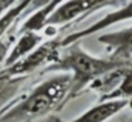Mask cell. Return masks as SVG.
<instances>
[{
	"mask_svg": "<svg viewBox=\"0 0 132 122\" xmlns=\"http://www.w3.org/2000/svg\"><path fill=\"white\" fill-rule=\"evenodd\" d=\"M122 65L132 64H123V62L115 61L109 57H95L84 50L80 43H75L72 45H68V48L63 54H58L55 61L47 65L41 72L70 74L71 85H70V91L65 99L67 104L72 98L82 94L95 78L114 70V68L122 67Z\"/></svg>",
	"mask_w": 132,
	"mask_h": 122,
	"instance_id": "1",
	"label": "cell"
},
{
	"mask_svg": "<svg viewBox=\"0 0 132 122\" xmlns=\"http://www.w3.org/2000/svg\"><path fill=\"white\" fill-rule=\"evenodd\" d=\"M71 85L70 74L57 72L33 88L27 95H20L14 105L0 116V122H23L40 118L65 105Z\"/></svg>",
	"mask_w": 132,
	"mask_h": 122,
	"instance_id": "2",
	"label": "cell"
},
{
	"mask_svg": "<svg viewBox=\"0 0 132 122\" xmlns=\"http://www.w3.org/2000/svg\"><path fill=\"white\" fill-rule=\"evenodd\" d=\"M60 54L57 40L41 43L34 51L27 54L17 62L3 67L0 70V77L6 78H27V75L33 74L36 70H38L43 65H50L55 61V58Z\"/></svg>",
	"mask_w": 132,
	"mask_h": 122,
	"instance_id": "3",
	"label": "cell"
},
{
	"mask_svg": "<svg viewBox=\"0 0 132 122\" xmlns=\"http://www.w3.org/2000/svg\"><path fill=\"white\" fill-rule=\"evenodd\" d=\"M119 3L117 2H71V0H65V2H58L51 14L48 16L46 21V27H54L57 28L58 26L71 23L72 20L80 19L84 14L92 13V11L102 9L105 6H117ZM44 27V28H46Z\"/></svg>",
	"mask_w": 132,
	"mask_h": 122,
	"instance_id": "4",
	"label": "cell"
},
{
	"mask_svg": "<svg viewBox=\"0 0 132 122\" xmlns=\"http://www.w3.org/2000/svg\"><path fill=\"white\" fill-rule=\"evenodd\" d=\"M132 16V2H125L123 3V7L117 9L115 11L104 16L100 21H95L92 23L89 27L84 28L81 31H77V33H71L68 34L67 37H64L63 40H57V44L58 48H64V47H68V45H72L75 43H80L82 38L91 36L94 33H100V31L105 30V28L111 27V26L117 24L118 21H122V20H129Z\"/></svg>",
	"mask_w": 132,
	"mask_h": 122,
	"instance_id": "5",
	"label": "cell"
},
{
	"mask_svg": "<svg viewBox=\"0 0 132 122\" xmlns=\"http://www.w3.org/2000/svg\"><path fill=\"white\" fill-rule=\"evenodd\" d=\"M98 41L102 43L109 51V58L123 64H132V28L126 27L121 31L106 33L98 37Z\"/></svg>",
	"mask_w": 132,
	"mask_h": 122,
	"instance_id": "6",
	"label": "cell"
},
{
	"mask_svg": "<svg viewBox=\"0 0 132 122\" xmlns=\"http://www.w3.org/2000/svg\"><path fill=\"white\" fill-rule=\"evenodd\" d=\"M129 107V101H108V102H98L94 107L88 108L85 112L80 116L71 119L68 122H105L106 119L112 118L121 112L122 109ZM61 122V121H60Z\"/></svg>",
	"mask_w": 132,
	"mask_h": 122,
	"instance_id": "7",
	"label": "cell"
},
{
	"mask_svg": "<svg viewBox=\"0 0 132 122\" xmlns=\"http://www.w3.org/2000/svg\"><path fill=\"white\" fill-rule=\"evenodd\" d=\"M132 65H122V67L114 68V70L108 71V72L100 75L98 78H95L91 84L87 87V91H94L100 95V98L106 96L109 92L115 90L121 82L123 81L128 74L132 72Z\"/></svg>",
	"mask_w": 132,
	"mask_h": 122,
	"instance_id": "8",
	"label": "cell"
},
{
	"mask_svg": "<svg viewBox=\"0 0 132 122\" xmlns=\"http://www.w3.org/2000/svg\"><path fill=\"white\" fill-rule=\"evenodd\" d=\"M41 43H43V36L40 33H31V31L20 33V37L17 40H14L13 45L10 47L3 65L4 67H9V65L17 62L19 60L26 57L27 54L34 51Z\"/></svg>",
	"mask_w": 132,
	"mask_h": 122,
	"instance_id": "9",
	"label": "cell"
},
{
	"mask_svg": "<svg viewBox=\"0 0 132 122\" xmlns=\"http://www.w3.org/2000/svg\"><path fill=\"white\" fill-rule=\"evenodd\" d=\"M58 2H46L43 6L34 9L31 16H29L23 21V24L19 28V33H26V31H31V33H40L46 27V21L48 19V16L51 14V11L54 10V7L57 6Z\"/></svg>",
	"mask_w": 132,
	"mask_h": 122,
	"instance_id": "10",
	"label": "cell"
},
{
	"mask_svg": "<svg viewBox=\"0 0 132 122\" xmlns=\"http://www.w3.org/2000/svg\"><path fill=\"white\" fill-rule=\"evenodd\" d=\"M38 2H14V4L6 10L2 16H0V41L7 36V31L12 28V26L14 24L16 21H19L20 16L24 13L26 10L34 7Z\"/></svg>",
	"mask_w": 132,
	"mask_h": 122,
	"instance_id": "11",
	"label": "cell"
},
{
	"mask_svg": "<svg viewBox=\"0 0 132 122\" xmlns=\"http://www.w3.org/2000/svg\"><path fill=\"white\" fill-rule=\"evenodd\" d=\"M27 78H6L0 77V111H3L13 99L19 96V90Z\"/></svg>",
	"mask_w": 132,
	"mask_h": 122,
	"instance_id": "12",
	"label": "cell"
},
{
	"mask_svg": "<svg viewBox=\"0 0 132 122\" xmlns=\"http://www.w3.org/2000/svg\"><path fill=\"white\" fill-rule=\"evenodd\" d=\"M14 40H16L14 36L10 34V36H6L2 41H0V65L4 64V60H6V57H7V53H9L10 47L13 45Z\"/></svg>",
	"mask_w": 132,
	"mask_h": 122,
	"instance_id": "13",
	"label": "cell"
},
{
	"mask_svg": "<svg viewBox=\"0 0 132 122\" xmlns=\"http://www.w3.org/2000/svg\"><path fill=\"white\" fill-rule=\"evenodd\" d=\"M14 4V2H7V0H3V2H0V16L4 13L6 10H9L12 6Z\"/></svg>",
	"mask_w": 132,
	"mask_h": 122,
	"instance_id": "14",
	"label": "cell"
},
{
	"mask_svg": "<svg viewBox=\"0 0 132 122\" xmlns=\"http://www.w3.org/2000/svg\"><path fill=\"white\" fill-rule=\"evenodd\" d=\"M17 99H19V96H17V98H16V99H13V101H12V102H10V104H9V105H7V107H6V108H4V109H3V111H0V116L3 115V113H4V112H6V111H7V109H9V108H12V107H13V105H14V104H16V102H17Z\"/></svg>",
	"mask_w": 132,
	"mask_h": 122,
	"instance_id": "15",
	"label": "cell"
}]
</instances>
